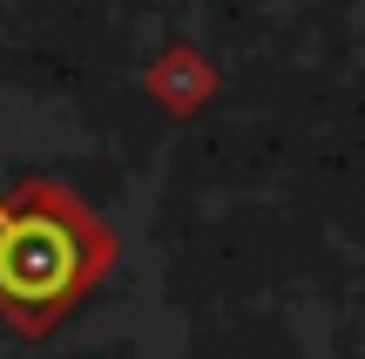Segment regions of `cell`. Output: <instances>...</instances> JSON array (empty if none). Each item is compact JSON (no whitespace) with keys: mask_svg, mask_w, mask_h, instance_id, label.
Wrapping results in <instances>:
<instances>
[{"mask_svg":"<svg viewBox=\"0 0 365 359\" xmlns=\"http://www.w3.org/2000/svg\"><path fill=\"white\" fill-rule=\"evenodd\" d=\"M108 265V231L61 183L0 197V312L21 333H48Z\"/></svg>","mask_w":365,"mask_h":359,"instance_id":"obj_1","label":"cell"}]
</instances>
